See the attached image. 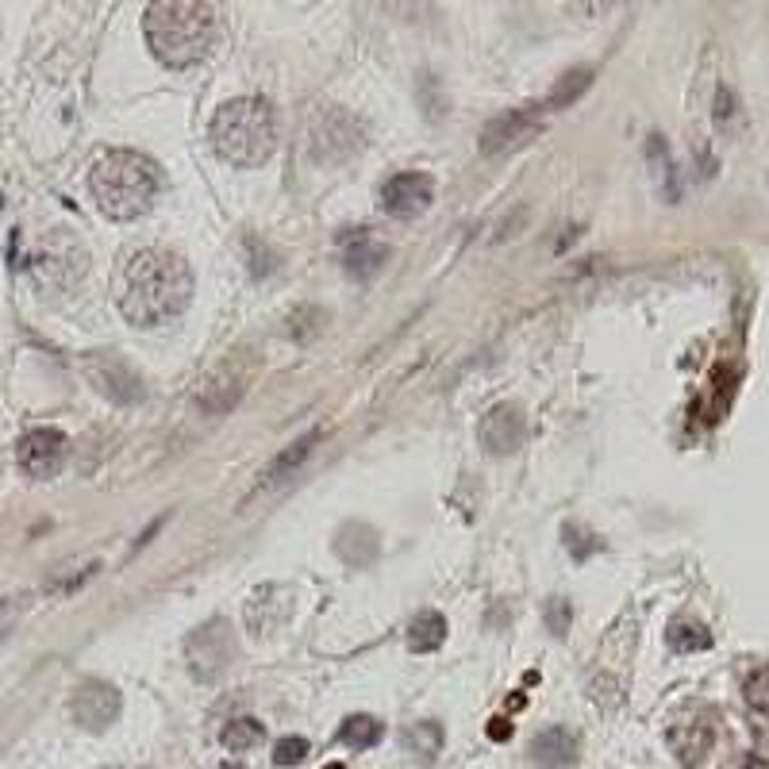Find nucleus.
<instances>
[{
  "mask_svg": "<svg viewBox=\"0 0 769 769\" xmlns=\"http://www.w3.org/2000/svg\"><path fill=\"white\" fill-rule=\"evenodd\" d=\"M193 300V270L174 250H135L116 273V304L135 327H162Z\"/></svg>",
  "mask_w": 769,
  "mask_h": 769,
  "instance_id": "1",
  "label": "nucleus"
},
{
  "mask_svg": "<svg viewBox=\"0 0 769 769\" xmlns=\"http://www.w3.org/2000/svg\"><path fill=\"white\" fill-rule=\"evenodd\" d=\"M143 35L150 43V54L170 66V70H189L200 66L212 47H216V8L212 4H193V0H158L143 12Z\"/></svg>",
  "mask_w": 769,
  "mask_h": 769,
  "instance_id": "2",
  "label": "nucleus"
},
{
  "mask_svg": "<svg viewBox=\"0 0 769 769\" xmlns=\"http://www.w3.org/2000/svg\"><path fill=\"white\" fill-rule=\"evenodd\" d=\"M208 139L227 166L254 170L262 162H270L273 147H277V112L266 97L227 100L212 116Z\"/></svg>",
  "mask_w": 769,
  "mask_h": 769,
  "instance_id": "3",
  "label": "nucleus"
},
{
  "mask_svg": "<svg viewBox=\"0 0 769 769\" xmlns=\"http://www.w3.org/2000/svg\"><path fill=\"white\" fill-rule=\"evenodd\" d=\"M158 166L143 158L139 150H104L93 162L89 189L97 208L108 220H135L143 216L158 197Z\"/></svg>",
  "mask_w": 769,
  "mask_h": 769,
  "instance_id": "4",
  "label": "nucleus"
},
{
  "mask_svg": "<svg viewBox=\"0 0 769 769\" xmlns=\"http://www.w3.org/2000/svg\"><path fill=\"white\" fill-rule=\"evenodd\" d=\"M366 143V131L362 124L350 116L347 108H320L312 116V127H308V147H312V158L320 166H339V162H350Z\"/></svg>",
  "mask_w": 769,
  "mask_h": 769,
  "instance_id": "5",
  "label": "nucleus"
},
{
  "mask_svg": "<svg viewBox=\"0 0 769 769\" xmlns=\"http://www.w3.org/2000/svg\"><path fill=\"white\" fill-rule=\"evenodd\" d=\"M239 646H235V631L227 620H208L185 639V662L197 681H216L220 673L235 662Z\"/></svg>",
  "mask_w": 769,
  "mask_h": 769,
  "instance_id": "6",
  "label": "nucleus"
},
{
  "mask_svg": "<svg viewBox=\"0 0 769 769\" xmlns=\"http://www.w3.org/2000/svg\"><path fill=\"white\" fill-rule=\"evenodd\" d=\"M539 131H543V112L535 104H523V108H508V112H500L497 120H489L481 139H477V147H481L485 158H500V154L527 147Z\"/></svg>",
  "mask_w": 769,
  "mask_h": 769,
  "instance_id": "7",
  "label": "nucleus"
},
{
  "mask_svg": "<svg viewBox=\"0 0 769 769\" xmlns=\"http://www.w3.org/2000/svg\"><path fill=\"white\" fill-rule=\"evenodd\" d=\"M666 743H670V750L677 754L681 766L689 769L700 766L704 754L716 743V712H708V708H685V712L670 723Z\"/></svg>",
  "mask_w": 769,
  "mask_h": 769,
  "instance_id": "8",
  "label": "nucleus"
},
{
  "mask_svg": "<svg viewBox=\"0 0 769 769\" xmlns=\"http://www.w3.org/2000/svg\"><path fill=\"white\" fill-rule=\"evenodd\" d=\"M120 708H124V700H120V689L112 685V681H100V677H89V681H81L70 696V712H74V720L85 727V731H108L112 723L120 720Z\"/></svg>",
  "mask_w": 769,
  "mask_h": 769,
  "instance_id": "9",
  "label": "nucleus"
},
{
  "mask_svg": "<svg viewBox=\"0 0 769 769\" xmlns=\"http://www.w3.org/2000/svg\"><path fill=\"white\" fill-rule=\"evenodd\" d=\"M16 462H20V470H24L27 477H35V481L58 477L62 466H66V435H62L58 427H35V431H27L24 439H20V447H16Z\"/></svg>",
  "mask_w": 769,
  "mask_h": 769,
  "instance_id": "10",
  "label": "nucleus"
},
{
  "mask_svg": "<svg viewBox=\"0 0 769 769\" xmlns=\"http://www.w3.org/2000/svg\"><path fill=\"white\" fill-rule=\"evenodd\" d=\"M435 200V181L427 174H397L381 185V212L393 220H416Z\"/></svg>",
  "mask_w": 769,
  "mask_h": 769,
  "instance_id": "11",
  "label": "nucleus"
},
{
  "mask_svg": "<svg viewBox=\"0 0 769 769\" xmlns=\"http://www.w3.org/2000/svg\"><path fill=\"white\" fill-rule=\"evenodd\" d=\"M85 373H89V381L97 385L100 393L108 400H116V404H135V400L143 397V377L131 370L124 358H116V354L89 358Z\"/></svg>",
  "mask_w": 769,
  "mask_h": 769,
  "instance_id": "12",
  "label": "nucleus"
},
{
  "mask_svg": "<svg viewBox=\"0 0 769 769\" xmlns=\"http://www.w3.org/2000/svg\"><path fill=\"white\" fill-rule=\"evenodd\" d=\"M523 439H527V420H523V408L520 404H497V408H489L485 412V420H481V447L489 450V454H516L523 447Z\"/></svg>",
  "mask_w": 769,
  "mask_h": 769,
  "instance_id": "13",
  "label": "nucleus"
},
{
  "mask_svg": "<svg viewBox=\"0 0 769 769\" xmlns=\"http://www.w3.org/2000/svg\"><path fill=\"white\" fill-rule=\"evenodd\" d=\"M293 616V589L285 585H266L247 600V627L254 635H273Z\"/></svg>",
  "mask_w": 769,
  "mask_h": 769,
  "instance_id": "14",
  "label": "nucleus"
},
{
  "mask_svg": "<svg viewBox=\"0 0 769 769\" xmlns=\"http://www.w3.org/2000/svg\"><path fill=\"white\" fill-rule=\"evenodd\" d=\"M243 389H247V373L235 370V362H227V366H220V370H216L212 377H208V381H204V385H200V393H197L200 412H212V416H220V412H227L231 404H239Z\"/></svg>",
  "mask_w": 769,
  "mask_h": 769,
  "instance_id": "15",
  "label": "nucleus"
},
{
  "mask_svg": "<svg viewBox=\"0 0 769 769\" xmlns=\"http://www.w3.org/2000/svg\"><path fill=\"white\" fill-rule=\"evenodd\" d=\"M389 262V247L385 243H377L373 235L366 231H358L354 239H347V250H343V266H347L350 277H358V281H366L373 273H381V266Z\"/></svg>",
  "mask_w": 769,
  "mask_h": 769,
  "instance_id": "16",
  "label": "nucleus"
},
{
  "mask_svg": "<svg viewBox=\"0 0 769 769\" xmlns=\"http://www.w3.org/2000/svg\"><path fill=\"white\" fill-rule=\"evenodd\" d=\"M531 758L543 769H570L577 762V739L566 727H550L543 735H535L531 743Z\"/></svg>",
  "mask_w": 769,
  "mask_h": 769,
  "instance_id": "17",
  "label": "nucleus"
},
{
  "mask_svg": "<svg viewBox=\"0 0 769 769\" xmlns=\"http://www.w3.org/2000/svg\"><path fill=\"white\" fill-rule=\"evenodd\" d=\"M316 443H320V431L312 427V431H304L300 439H293L285 450H277V454H273V462L262 470V485H281V481L297 477V470L308 462V454H312Z\"/></svg>",
  "mask_w": 769,
  "mask_h": 769,
  "instance_id": "18",
  "label": "nucleus"
},
{
  "mask_svg": "<svg viewBox=\"0 0 769 769\" xmlns=\"http://www.w3.org/2000/svg\"><path fill=\"white\" fill-rule=\"evenodd\" d=\"M589 85H593V70H589V66L566 70V74L554 81V89L546 93L543 108H550V112H562V108H570L573 100L585 97V89H589Z\"/></svg>",
  "mask_w": 769,
  "mask_h": 769,
  "instance_id": "19",
  "label": "nucleus"
},
{
  "mask_svg": "<svg viewBox=\"0 0 769 769\" xmlns=\"http://www.w3.org/2000/svg\"><path fill=\"white\" fill-rule=\"evenodd\" d=\"M447 643V620L439 612H420L416 620L408 623V646L416 654H431Z\"/></svg>",
  "mask_w": 769,
  "mask_h": 769,
  "instance_id": "20",
  "label": "nucleus"
},
{
  "mask_svg": "<svg viewBox=\"0 0 769 769\" xmlns=\"http://www.w3.org/2000/svg\"><path fill=\"white\" fill-rule=\"evenodd\" d=\"M666 639H670V646L677 654H696V650H708V646H712V631L696 620H677Z\"/></svg>",
  "mask_w": 769,
  "mask_h": 769,
  "instance_id": "21",
  "label": "nucleus"
},
{
  "mask_svg": "<svg viewBox=\"0 0 769 769\" xmlns=\"http://www.w3.org/2000/svg\"><path fill=\"white\" fill-rule=\"evenodd\" d=\"M266 739V727L258 720H250V716H243V720H231L224 727V735H220V743L231 750V754H243V750H254V746Z\"/></svg>",
  "mask_w": 769,
  "mask_h": 769,
  "instance_id": "22",
  "label": "nucleus"
},
{
  "mask_svg": "<svg viewBox=\"0 0 769 769\" xmlns=\"http://www.w3.org/2000/svg\"><path fill=\"white\" fill-rule=\"evenodd\" d=\"M381 735H385V727L373 720V716H350L343 723V743L350 750H370V746L381 743Z\"/></svg>",
  "mask_w": 769,
  "mask_h": 769,
  "instance_id": "23",
  "label": "nucleus"
},
{
  "mask_svg": "<svg viewBox=\"0 0 769 769\" xmlns=\"http://www.w3.org/2000/svg\"><path fill=\"white\" fill-rule=\"evenodd\" d=\"M743 693H746V704H750L758 716L769 720V666H762V670H754L746 677Z\"/></svg>",
  "mask_w": 769,
  "mask_h": 769,
  "instance_id": "24",
  "label": "nucleus"
},
{
  "mask_svg": "<svg viewBox=\"0 0 769 769\" xmlns=\"http://www.w3.org/2000/svg\"><path fill=\"white\" fill-rule=\"evenodd\" d=\"M308 758V739H300V735H289V739H281V743L273 746V762L277 766H297Z\"/></svg>",
  "mask_w": 769,
  "mask_h": 769,
  "instance_id": "25",
  "label": "nucleus"
},
{
  "mask_svg": "<svg viewBox=\"0 0 769 769\" xmlns=\"http://www.w3.org/2000/svg\"><path fill=\"white\" fill-rule=\"evenodd\" d=\"M546 620H550V631H554V635H566V627H570V604H566L562 596H554L550 608H546Z\"/></svg>",
  "mask_w": 769,
  "mask_h": 769,
  "instance_id": "26",
  "label": "nucleus"
},
{
  "mask_svg": "<svg viewBox=\"0 0 769 769\" xmlns=\"http://www.w3.org/2000/svg\"><path fill=\"white\" fill-rule=\"evenodd\" d=\"M423 739H427V750H435V746H439V727H435V723H420V727L408 735V743L423 746Z\"/></svg>",
  "mask_w": 769,
  "mask_h": 769,
  "instance_id": "27",
  "label": "nucleus"
},
{
  "mask_svg": "<svg viewBox=\"0 0 769 769\" xmlns=\"http://www.w3.org/2000/svg\"><path fill=\"white\" fill-rule=\"evenodd\" d=\"M508 735H512V723L508 720H489V739H493V743H504Z\"/></svg>",
  "mask_w": 769,
  "mask_h": 769,
  "instance_id": "28",
  "label": "nucleus"
},
{
  "mask_svg": "<svg viewBox=\"0 0 769 769\" xmlns=\"http://www.w3.org/2000/svg\"><path fill=\"white\" fill-rule=\"evenodd\" d=\"M731 116V89H720V97H716V120H727Z\"/></svg>",
  "mask_w": 769,
  "mask_h": 769,
  "instance_id": "29",
  "label": "nucleus"
},
{
  "mask_svg": "<svg viewBox=\"0 0 769 769\" xmlns=\"http://www.w3.org/2000/svg\"><path fill=\"white\" fill-rule=\"evenodd\" d=\"M739 769H769V766L762 762V758H754V754H750V758H743V766Z\"/></svg>",
  "mask_w": 769,
  "mask_h": 769,
  "instance_id": "30",
  "label": "nucleus"
},
{
  "mask_svg": "<svg viewBox=\"0 0 769 769\" xmlns=\"http://www.w3.org/2000/svg\"><path fill=\"white\" fill-rule=\"evenodd\" d=\"M220 769H247V766H235V762H224Z\"/></svg>",
  "mask_w": 769,
  "mask_h": 769,
  "instance_id": "31",
  "label": "nucleus"
},
{
  "mask_svg": "<svg viewBox=\"0 0 769 769\" xmlns=\"http://www.w3.org/2000/svg\"><path fill=\"white\" fill-rule=\"evenodd\" d=\"M323 769H347V766H339V762H331V766H323Z\"/></svg>",
  "mask_w": 769,
  "mask_h": 769,
  "instance_id": "32",
  "label": "nucleus"
}]
</instances>
